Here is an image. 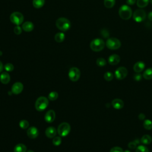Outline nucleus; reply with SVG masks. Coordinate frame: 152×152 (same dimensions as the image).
<instances>
[{
    "instance_id": "f257e3e1",
    "label": "nucleus",
    "mask_w": 152,
    "mask_h": 152,
    "mask_svg": "<svg viewBox=\"0 0 152 152\" xmlns=\"http://www.w3.org/2000/svg\"><path fill=\"white\" fill-rule=\"evenodd\" d=\"M56 27L62 31H66L71 27L70 21L65 17H60L56 21Z\"/></svg>"
},
{
    "instance_id": "f03ea898",
    "label": "nucleus",
    "mask_w": 152,
    "mask_h": 152,
    "mask_svg": "<svg viewBox=\"0 0 152 152\" xmlns=\"http://www.w3.org/2000/svg\"><path fill=\"white\" fill-rule=\"evenodd\" d=\"M49 104V99L45 96L38 97L35 102V108L39 112H42L45 110Z\"/></svg>"
},
{
    "instance_id": "7ed1b4c3",
    "label": "nucleus",
    "mask_w": 152,
    "mask_h": 152,
    "mask_svg": "<svg viewBox=\"0 0 152 152\" xmlns=\"http://www.w3.org/2000/svg\"><path fill=\"white\" fill-rule=\"evenodd\" d=\"M132 15L131 8L127 5H122L119 10V15L123 20H129Z\"/></svg>"
},
{
    "instance_id": "20e7f679",
    "label": "nucleus",
    "mask_w": 152,
    "mask_h": 152,
    "mask_svg": "<svg viewBox=\"0 0 152 152\" xmlns=\"http://www.w3.org/2000/svg\"><path fill=\"white\" fill-rule=\"evenodd\" d=\"M105 46V43L104 41L99 38L93 39L90 44V47L91 49L94 52H99L103 49Z\"/></svg>"
},
{
    "instance_id": "39448f33",
    "label": "nucleus",
    "mask_w": 152,
    "mask_h": 152,
    "mask_svg": "<svg viewBox=\"0 0 152 152\" xmlns=\"http://www.w3.org/2000/svg\"><path fill=\"white\" fill-rule=\"evenodd\" d=\"M71 131L70 125L67 122H62L59 125L57 132L60 137H66L67 136Z\"/></svg>"
},
{
    "instance_id": "423d86ee",
    "label": "nucleus",
    "mask_w": 152,
    "mask_h": 152,
    "mask_svg": "<svg viewBox=\"0 0 152 152\" xmlns=\"http://www.w3.org/2000/svg\"><path fill=\"white\" fill-rule=\"evenodd\" d=\"M10 21L12 23L16 26H20L21 24L24 21V16L20 12H13L11 13L10 17Z\"/></svg>"
},
{
    "instance_id": "0eeeda50",
    "label": "nucleus",
    "mask_w": 152,
    "mask_h": 152,
    "mask_svg": "<svg viewBox=\"0 0 152 152\" xmlns=\"http://www.w3.org/2000/svg\"><path fill=\"white\" fill-rule=\"evenodd\" d=\"M121 41L115 37L109 38L106 42V46L107 48L111 50L118 49L121 47Z\"/></svg>"
},
{
    "instance_id": "6e6552de",
    "label": "nucleus",
    "mask_w": 152,
    "mask_h": 152,
    "mask_svg": "<svg viewBox=\"0 0 152 152\" xmlns=\"http://www.w3.org/2000/svg\"><path fill=\"white\" fill-rule=\"evenodd\" d=\"M81 72L80 69L77 67H72L68 72V77L72 81L75 82L80 79Z\"/></svg>"
},
{
    "instance_id": "1a4fd4ad",
    "label": "nucleus",
    "mask_w": 152,
    "mask_h": 152,
    "mask_svg": "<svg viewBox=\"0 0 152 152\" xmlns=\"http://www.w3.org/2000/svg\"><path fill=\"white\" fill-rule=\"evenodd\" d=\"M132 17L136 22H141L145 19L146 12L142 9H138L134 12Z\"/></svg>"
},
{
    "instance_id": "9d476101",
    "label": "nucleus",
    "mask_w": 152,
    "mask_h": 152,
    "mask_svg": "<svg viewBox=\"0 0 152 152\" xmlns=\"http://www.w3.org/2000/svg\"><path fill=\"white\" fill-rule=\"evenodd\" d=\"M128 74V70L125 67L120 66L116 69L115 72V76L118 80L124 79Z\"/></svg>"
},
{
    "instance_id": "9b49d317",
    "label": "nucleus",
    "mask_w": 152,
    "mask_h": 152,
    "mask_svg": "<svg viewBox=\"0 0 152 152\" xmlns=\"http://www.w3.org/2000/svg\"><path fill=\"white\" fill-rule=\"evenodd\" d=\"M23 84L20 82L14 83L11 87V92L14 94H19L23 90Z\"/></svg>"
},
{
    "instance_id": "f8f14e48",
    "label": "nucleus",
    "mask_w": 152,
    "mask_h": 152,
    "mask_svg": "<svg viewBox=\"0 0 152 152\" xmlns=\"http://www.w3.org/2000/svg\"><path fill=\"white\" fill-rule=\"evenodd\" d=\"M39 134V131L37 128L35 126H31L27 131V136L30 139H35L38 137Z\"/></svg>"
},
{
    "instance_id": "ddd939ff",
    "label": "nucleus",
    "mask_w": 152,
    "mask_h": 152,
    "mask_svg": "<svg viewBox=\"0 0 152 152\" xmlns=\"http://www.w3.org/2000/svg\"><path fill=\"white\" fill-rule=\"evenodd\" d=\"M55 112L53 110H49L45 115V120L48 123H52L55 119Z\"/></svg>"
},
{
    "instance_id": "4468645a",
    "label": "nucleus",
    "mask_w": 152,
    "mask_h": 152,
    "mask_svg": "<svg viewBox=\"0 0 152 152\" xmlns=\"http://www.w3.org/2000/svg\"><path fill=\"white\" fill-rule=\"evenodd\" d=\"M57 131L53 126H49L45 130V135L49 138H53L56 135Z\"/></svg>"
},
{
    "instance_id": "2eb2a0df",
    "label": "nucleus",
    "mask_w": 152,
    "mask_h": 152,
    "mask_svg": "<svg viewBox=\"0 0 152 152\" xmlns=\"http://www.w3.org/2000/svg\"><path fill=\"white\" fill-rule=\"evenodd\" d=\"M120 59V56L118 55L113 54L108 58V62L112 65H115L119 63Z\"/></svg>"
},
{
    "instance_id": "dca6fc26",
    "label": "nucleus",
    "mask_w": 152,
    "mask_h": 152,
    "mask_svg": "<svg viewBox=\"0 0 152 152\" xmlns=\"http://www.w3.org/2000/svg\"><path fill=\"white\" fill-rule=\"evenodd\" d=\"M145 68V64L142 61L137 62L133 66L134 71L137 73H140L142 72Z\"/></svg>"
},
{
    "instance_id": "f3484780",
    "label": "nucleus",
    "mask_w": 152,
    "mask_h": 152,
    "mask_svg": "<svg viewBox=\"0 0 152 152\" xmlns=\"http://www.w3.org/2000/svg\"><path fill=\"white\" fill-rule=\"evenodd\" d=\"M112 106L116 109H121L123 108L124 106V102L119 99H115L112 100Z\"/></svg>"
},
{
    "instance_id": "a211bd4d",
    "label": "nucleus",
    "mask_w": 152,
    "mask_h": 152,
    "mask_svg": "<svg viewBox=\"0 0 152 152\" xmlns=\"http://www.w3.org/2000/svg\"><path fill=\"white\" fill-rule=\"evenodd\" d=\"M21 27L24 31L26 32H30L33 30L34 24L31 21H26L22 24Z\"/></svg>"
},
{
    "instance_id": "6ab92c4d",
    "label": "nucleus",
    "mask_w": 152,
    "mask_h": 152,
    "mask_svg": "<svg viewBox=\"0 0 152 152\" xmlns=\"http://www.w3.org/2000/svg\"><path fill=\"white\" fill-rule=\"evenodd\" d=\"M0 81L4 84H7L10 81V75L7 72H4L0 75Z\"/></svg>"
},
{
    "instance_id": "aec40b11",
    "label": "nucleus",
    "mask_w": 152,
    "mask_h": 152,
    "mask_svg": "<svg viewBox=\"0 0 152 152\" xmlns=\"http://www.w3.org/2000/svg\"><path fill=\"white\" fill-rule=\"evenodd\" d=\"M27 147L22 143L17 144L14 148V152H26Z\"/></svg>"
},
{
    "instance_id": "412c9836",
    "label": "nucleus",
    "mask_w": 152,
    "mask_h": 152,
    "mask_svg": "<svg viewBox=\"0 0 152 152\" xmlns=\"http://www.w3.org/2000/svg\"><path fill=\"white\" fill-rule=\"evenodd\" d=\"M65 37V35L63 32H58L56 33V34L54 36L55 40L58 43H61L62 42Z\"/></svg>"
},
{
    "instance_id": "4be33fe9",
    "label": "nucleus",
    "mask_w": 152,
    "mask_h": 152,
    "mask_svg": "<svg viewBox=\"0 0 152 152\" xmlns=\"http://www.w3.org/2000/svg\"><path fill=\"white\" fill-rule=\"evenodd\" d=\"M152 141V138L148 134L144 135L141 138V142L144 144H149Z\"/></svg>"
},
{
    "instance_id": "5701e85b",
    "label": "nucleus",
    "mask_w": 152,
    "mask_h": 152,
    "mask_svg": "<svg viewBox=\"0 0 152 152\" xmlns=\"http://www.w3.org/2000/svg\"><path fill=\"white\" fill-rule=\"evenodd\" d=\"M142 77L145 80H151L152 79V68H147L142 74Z\"/></svg>"
},
{
    "instance_id": "b1692460",
    "label": "nucleus",
    "mask_w": 152,
    "mask_h": 152,
    "mask_svg": "<svg viewBox=\"0 0 152 152\" xmlns=\"http://www.w3.org/2000/svg\"><path fill=\"white\" fill-rule=\"evenodd\" d=\"M45 2V0H33V5L36 8H42Z\"/></svg>"
},
{
    "instance_id": "393cba45",
    "label": "nucleus",
    "mask_w": 152,
    "mask_h": 152,
    "mask_svg": "<svg viewBox=\"0 0 152 152\" xmlns=\"http://www.w3.org/2000/svg\"><path fill=\"white\" fill-rule=\"evenodd\" d=\"M149 0H137V5L139 8H144L148 5Z\"/></svg>"
},
{
    "instance_id": "a878e982",
    "label": "nucleus",
    "mask_w": 152,
    "mask_h": 152,
    "mask_svg": "<svg viewBox=\"0 0 152 152\" xmlns=\"http://www.w3.org/2000/svg\"><path fill=\"white\" fill-rule=\"evenodd\" d=\"M58 97V93L56 91H53L49 93L48 94V99L50 101H54L56 100Z\"/></svg>"
},
{
    "instance_id": "bb28decb",
    "label": "nucleus",
    "mask_w": 152,
    "mask_h": 152,
    "mask_svg": "<svg viewBox=\"0 0 152 152\" xmlns=\"http://www.w3.org/2000/svg\"><path fill=\"white\" fill-rule=\"evenodd\" d=\"M143 126L145 129L147 130H150L152 129V121L150 119H146L143 122Z\"/></svg>"
},
{
    "instance_id": "cd10ccee",
    "label": "nucleus",
    "mask_w": 152,
    "mask_h": 152,
    "mask_svg": "<svg viewBox=\"0 0 152 152\" xmlns=\"http://www.w3.org/2000/svg\"><path fill=\"white\" fill-rule=\"evenodd\" d=\"M115 4V0H104V5L107 8H112Z\"/></svg>"
},
{
    "instance_id": "c85d7f7f",
    "label": "nucleus",
    "mask_w": 152,
    "mask_h": 152,
    "mask_svg": "<svg viewBox=\"0 0 152 152\" xmlns=\"http://www.w3.org/2000/svg\"><path fill=\"white\" fill-rule=\"evenodd\" d=\"M19 126L21 129H25L29 126V123L27 120L23 119V120H21L20 122H19Z\"/></svg>"
},
{
    "instance_id": "c756f323",
    "label": "nucleus",
    "mask_w": 152,
    "mask_h": 152,
    "mask_svg": "<svg viewBox=\"0 0 152 152\" xmlns=\"http://www.w3.org/2000/svg\"><path fill=\"white\" fill-rule=\"evenodd\" d=\"M61 142H62V139L60 136H57V137L55 136L54 138H53L52 143L54 145L59 146L61 145Z\"/></svg>"
},
{
    "instance_id": "7c9ffc66",
    "label": "nucleus",
    "mask_w": 152,
    "mask_h": 152,
    "mask_svg": "<svg viewBox=\"0 0 152 152\" xmlns=\"http://www.w3.org/2000/svg\"><path fill=\"white\" fill-rule=\"evenodd\" d=\"M103 77H104V78L105 80H106L107 81H110L113 79V74L111 72L107 71V72L104 73Z\"/></svg>"
},
{
    "instance_id": "2f4dec72",
    "label": "nucleus",
    "mask_w": 152,
    "mask_h": 152,
    "mask_svg": "<svg viewBox=\"0 0 152 152\" xmlns=\"http://www.w3.org/2000/svg\"><path fill=\"white\" fill-rule=\"evenodd\" d=\"M96 64L99 66H103L104 65H106V60L103 58H97V59L96 60Z\"/></svg>"
},
{
    "instance_id": "473e14b6",
    "label": "nucleus",
    "mask_w": 152,
    "mask_h": 152,
    "mask_svg": "<svg viewBox=\"0 0 152 152\" xmlns=\"http://www.w3.org/2000/svg\"><path fill=\"white\" fill-rule=\"evenodd\" d=\"M135 152H149L148 149L144 145H138L136 148Z\"/></svg>"
},
{
    "instance_id": "72a5a7b5",
    "label": "nucleus",
    "mask_w": 152,
    "mask_h": 152,
    "mask_svg": "<svg viewBox=\"0 0 152 152\" xmlns=\"http://www.w3.org/2000/svg\"><path fill=\"white\" fill-rule=\"evenodd\" d=\"M4 67L5 71L7 72H11L14 70V65L11 63H7Z\"/></svg>"
},
{
    "instance_id": "f704fd0d",
    "label": "nucleus",
    "mask_w": 152,
    "mask_h": 152,
    "mask_svg": "<svg viewBox=\"0 0 152 152\" xmlns=\"http://www.w3.org/2000/svg\"><path fill=\"white\" fill-rule=\"evenodd\" d=\"M22 27H21L20 26H16L14 28V32L15 34L19 35L22 33Z\"/></svg>"
},
{
    "instance_id": "c9c22d12",
    "label": "nucleus",
    "mask_w": 152,
    "mask_h": 152,
    "mask_svg": "<svg viewBox=\"0 0 152 152\" xmlns=\"http://www.w3.org/2000/svg\"><path fill=\"white\" fill-rule=\"evenodd\" d=\"M100 33H101V35L104 37V38H106V37H108L109 36V31L105 29V28H103L100 31Z\"/></svg>"
},
{
    "instance_id": "e433bc0d",
    "label": "nucleus",
    "mask_w": 152,
    "mask_h": 152,
    "mask_svg": "<svg viewBox=\"0 0 152 152\" xmlns=\"http://www.w3.org/2000/svg\"><path fill=\"white\" fill-rule=\"evenodd\" d=\"M110 152H124V150L120 147H114L110 149Z\"/></svg>"
},
{
    "instance_id": "4c0bfd02",
    "label": "nucleus",
    "mask_w": 152,
    "mask_h": 152,
    "mask_svg": "<svg viewBox=\"0 0 152 152\" xmlns=\"http://www.w3.org/2000/svg\"><path fill=\"white\" fill-rule=\"evenodd\" d=\"M128 147L130 149H135L136 148V147H137V143L134 141H131V142L128 143Z\"/></svg>"
},
{
    "instance_id": "58836bf2",
    "label": "nucleus",
    "mask_w": 152,
    "mask_h": 152,
    "mask_svg": "<svg viewBox=\"0 0 152 152\" xmlns=\"http://www.w3.org/2000/svg\"><path fill=\"white\" fill-rule=\"evenodd\" d=\"M134 78L135 80L136 81H140L141 80V77H142V75L140 74V73H136L134 75Z\"/></svg>"
},
{
    "instance_id": "ea45409f",
    "label": "nucleus",
    "mask_w": 152,
    "mask_h": 152,
    "mask_svg": "<svg viewBox=\"0 0 152 152\" xmlns=\"http://www.w3.org/2000/svg\"><path fill=\"white\" fill-rule=\"evenodd\" d=\"M136 2V0H126V4L128 5H133Z\"/></svg>"
},
{
    "instance_id": "a19ab883",
    "label": "nucleus",
    "mask_w": 152,
    "mask_h": 152,
    "mask_svg": "<svg viewBox=\"0 0 152 152\" xmlns=\"http://www.w3.org/2000/svg\"><path fill=\"white\" fill-rule=\"evenodd\" d=\"M145 115H144V113H140V114L138 115V118H139V119H140V120H141V121L144 120V119H145Z\"/></svg>"
},
{
    "instance_id": "79ce46f5",
    "label": "nucleus",
    "mask_w": 152,
    "mask_h": 152,
    "mask_svg": "<svg viewBox=\"0 0 152 152\" xmlns=\"http://www.w3.org/2000/svg\"><path fill=\"white\" fill-rule=\"evenodd\" d=\"M148 18L150 21H152V11H151V12H150L148 13Z\"/></svg>"
},
{
    "instance_id": "37998d69",
    "label": "nucleus",
    "mask_w": 152,
    "mask_h": 152,
    "mask_svg": "<svg viewBox=\"0 0 152 152\" xmlns=\"http://www.w3.org/2000/svg\"><path fill=\"white\" fill-rule=\"evenodd\" d=\"M3 68H4L3 64H2V62L0 61V73L2 71V70H3Z\"/></svg>"
},
{
    "instance_id": "c03bdc74",
    "label": "nucleus",
    "mask_w": 152,
    "mask_h": 152,
    "mask_svg": "<svg viewBox=\"0 0 152 152\" xmlns=\"http://www.w3.org/2000/svg\"><path fill=\"white\" fill-rule=\"evenodd\" d=\"M27 152H34V151L33 150H28L27 151Z\"/></svg>"
},
{
    "instance_id": "a18cd8bd",
    "label": "nucleus",
    "mask_w": 152,
    "mask_h": 152,
    "mask_svg": "<svg viewBox=\"0 0 152 152\" xmlns=\"http://www.w3.org/2000/svg\"><path fill=\"white\" fill-rule=\"evenodd\" d=\"M124 152H131L129 150H125Z\"/></svg>"
},
{
    "instance_id": "49530a36",
    "label": "nucleus",
    "mask_w": 152,
    "mask_h": 152,
    "mask_svg": "<svg viewBox=\"0 0 152 152\" xmlns=\"http://www.w3.org/2000/svg\"><path fill=\"white\" fill-rule=\"evenodd\" d=\"M149 2L152 4V0H149Z\"/></svg>"
}]
</instances>
